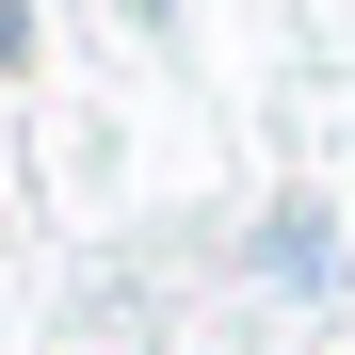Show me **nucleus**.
I'll return each instance as SVG.
<instances>
[{
	"label": "nucleus",
	"instance_id": "1",
	"mask_svg": "<svg viewBox=\"0 0 355 355\" xmlns=\"http://www.w3.org/2000/svg\"><path fill=\"white\" fill-rule=\"evenodd\" d=\"M259 275L307 291V275H323V210H275V226H259Z\"/></svg>",
	"mask_w": 355,
	"mask_h": 355
}]
</instances>
